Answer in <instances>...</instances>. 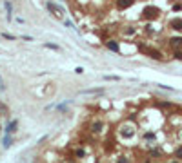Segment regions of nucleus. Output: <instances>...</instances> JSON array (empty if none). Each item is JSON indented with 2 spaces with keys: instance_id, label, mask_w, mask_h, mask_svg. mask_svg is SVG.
<instances>
[{
  "instance_id": "obj_20",
  "label": "nucleus",
  "mask_w": 182,
  "mask_h": 163,
  "mask_svg": "<svg viewBox=\"0 0 182 163\" xmlns=\"http://www.w3.org/2000/svg\"><path fill=\"white\" fill-rule=\"evenodd\" d=\"M6 89V85H4V80H2V76H0V91H4Z\"/></svg>"
},
{
  "instance_id": "obj_11",
  "label": "nucleus",
  "mask_w": 182,
  "mask_h": 163,
  "mask_svg": "<svg viewBox=\"0 0 182 163\" xmlns=\"http://www.w3.org/2000/svg\"><path fill=\"white\" fill-rule=\"evenodd\" d=\"M2 143H4V147H6V149H7V147H11V138L6 134V136H4V140H2Z\"/></svg>"
},
{
  "instance_id": "obj_22",
  "label": "nucleus",
  "mask_w": 182,
  "mask_h": 163,
  "mask_svg": "<svg viewBox=\"0 0 182 163\" xmlns=\"http://www.w3.org/2000/svg\"><path fill=\"white\" fill-rule=\"evenodd\" d=\"M175 58H179V60H182V53H180V51H177V53H175Z\"/></svg>"
},
{
  "instance_id": "obj_10",
  "label": "nucleus",
  "mask_w": 182,
  "mask_h": 163,
  "mask_svg": "<svg viewBox=\"0 0 182 163\" xmlns=\"http://www.w3.org/2000/svg\"><path fill=\"white\" fill-rule=\"evenodd\" d=\"M17 127H18V121H17V120L9 121L7 127H6V134H11V132H15V131H17Z\"/></svg>"
},
{
  "instance_id": "obj_18",
  "label": "nucleus",
  "mask_w": 182,
  "mask_h": 163,
  "mask_svg": "<svg viewBox=\"0 0 182 163\" xmlns=\"http://www.w3.org/2000/svg\"><path fill=\"white\" fill-rule=\"evenodd\" d=\"M104 80H120L119 76H104Z\"/></svg>"
},
{
  "instance_id": "obj_1",
  "label": "nucleus",
  "mask_w": 182,
  "mask_h": 163,
  "mask_svg": "<svg viewBox=\"0 0 182 163\" xmlns=\"http://www.w3.org/2000/svg\"><path fill=\"white\" fill-rule=\"evenodd\" d=\"M159 15H160V9L155 7V6H146L144 11H142V16H144L146 20H155Z\"/></svg>"
},
{
  "instance_id": "obj_13",
  "label": "nucleus",
  "mask_w": 182,
  "mask_h": 163,
  "mask_svg": "<svg viewBox=\"0 0 182 163\" xmlns=\"http://www.w3.org/2000/svg\"><path fill=\"white\" fill-rule=\"evenodd\" d=\"M4 6H6V9H7V18H11V2H6Z\"/></svg>"
},
{
  "instance_id": "obj_7",
  "label": "nucleus",
  "mask_w": 182,
  "mask_h": 163,
  "mask_svg": "<svg viewBox=\"0 0 182 163\" xmlns=\"http://www.w3.org/2000/svg\"><path fill=\"white\" fill-rule=\"evenodd\" d=\"M106 47L109 49V51H113V53H119V51H120L119 44H117L115 40H107V42H106Z\"/></svg>"
},
{
  "instance_id": "obj_16",
  "label": "nucleus",
  "mask_w": 182,
  "mask_h": 163,
  "mask_svg": "<svg viewBox=\"0 0 182 163\" xmlns=\"http://www.w3.org/2000/svg\"><path fill=\"white\" fill-rule=\"evenodd\" d=\"M44 47H47V49H58V46H55V44H44Z\"/></svg>"
},
{
  "instance_id": "obj_15",
  "label": "nucleus",
  "mask_w": 182,
  "mask_h": 163,
  "mask_svg": "<svg viewBox=\"0 0 182 163\" xmlns=\"http://www.w3.org/2000/svg\"><path fill=\"white\" fill-rule=\"evenodd\" d=\"M86 94H93V92H102V89H87V91H84Z\"/></svg>"
},
{
  "instance_id": "obj_14",
  "label": "nucleus",
  "mask_w": 182,
  "mask_h": 163,
  "mask_svg": "<svg viewBox=\"0 0 182 163\" xmlns=\"http://www.w3.org/2000/svg\"><path fill=\"white\" fill-rule=\"evenodd\" d=\"M2 36L7 38V40H17V36H13V34H9V33H2Z\"/></svg>"
},
{
  "instance_id": "obj_9",
  "label": "nucleus",
  "mask_w": 182,
  "mask_h": 163,
  "mask_svg": "<svg viewBox=\"0 0 182 163\" xmlns=\"http://www.w3.org/2000/svg\"><path fill=\"white\" fill-rule=\"evenodd\" d=\"M135 0H117V6H119L120 9H127L129 6H133Z\"/></svg>"
},
{
  "instance_id": "obj_6",
  "label": "nucleus",
  "mask_w": 182,
  "mask_h": 163,
  "mask_svg": "<svg viewBox=\"0 0 182 163\" xmlns=\"http://www.w3.org/2000/svg\"><path fill=\"white\" fill-rule=\"evenodd\" d=\"M169 27L175 29V31H182V18H173L169 22Z\"/></svg>"
},
{
  "instance_id": "obj_4",
  "label": "nucleus",
  "mask_w": 182,
  "mask_h": 163,
  "mask_svg": "<svg viewBox=\"0 0 182 163\" xmlns=\"http://www.w3.org/2000/svg\"><path fill=\"white\" fill-rule=\"evenodd\" d=\"M169 46L173 47V49H182V36L169 38Z\"/></svg>"
},
{
  "instance_id": "obj_19",
  "label": "nucleus",
  "mask_w": 182,
  "mask_h": 163,
  "mask_svg": "<svg viewBox=\"0 0 182 163\" xmlns=\"http://www.w3.org/2000/svg\"><path fill=\"white\" fill-rule=\"evenodd\" d=\"M119 163H127V158L126 156H120L119 158Z\"/></svg>"
},
{
  "instance_id": "obj_2",
  "label": "nucleus",
  "mask_w": 182,
  "mask_h": 163,
  "mask_svg": "<svg viewBox=\"0 0 182 163\" xmlns=\"http://www.w3.org/2000/svg\"><path fill=\"white\" fill-rule=\"evenodd\" d=\"M140 51L146 53V54H149L151 58H155V60H162V54L157 51V49H147V47H144V46H140Z\"/></svg>"
},
{
  "instance_id": "obj_3",
  "label": "nucleus",
  "mask_w": 182,
  "mask_h": 163,
  "mask_svg": "<svg viewBox=\"0 0 182 163\" xmlns=\"http://www.w3.org/2000/svg\"><path fill=\"white\" fill-rule=\"evenodd\" d=\"M47 9H49L53 15H55V16H62V15H64V9L58 7L57 4H53V2H47Z\"/></svg>"
},
{
  "instance_id": "obj_12",
  "label": "nucleus",
  "mask_w": 182,
  "mask_h": 163,
  "mask_svg": "<svg viewBox=\"0 0 182 163\" xmlns=\"http://www.w3.org/2000/svg\"><path fill=\"white\" fill-rule=\"evenodd\" d=\"M84 154H86V150H84V149H77V150H75V156H77V158H82Z\"/></svg>"
},
{
  "instance_id": "obj_21",
  "label": "nucleus",
  "mask_w": 182,
  "mask_h": 163,
  "mask_svg": "<svg viewBox=\"0 0 182 163\" xmlns=\"http://www.w3.org/2000/svg\"><path fill=\"white\" fill-rule=\"evenodd\" d=\"M126 33H127V34H133V33H135V29H133V27H127V29H126Z\"/></svg>"
},
{
  "instance_id": "obj_23",
  "label": "nucleus",
  "mask_w": 182,
  "mask_h": 163,
  "mask_svg": "<svg viewBox=\"0 0 182 163\" xmlns=\"http://www.w3.org/2000/svg\"><path fill=\"white\" fill-rule=\"evenodd\" d=\"M168 163H179V161H168Z\"/></svg>"
},
{
  "instance_id": "obj_5",
  "label": "nucleus",
  "mask_w": 182,
  "mask_h": 163,
  "mask_svg": "<svg viewBox=\"0 0 182 163\" xmlns=\"http://www.w3.org/2000/svg\"><path fill=\"white\" fill-rule=\"evenodd\" d=\"M120 134L124 136V138H133V136H135V129H131V127H124V125H122Z\"/></svg>"
},
{
  "instance_id": "obj_17",
  "label": "nucleus",
  "mask_w": 182,
  "mask_h": 163,
  "mask_svg": "<svg viewBox=\"0 0 182 163\" xmlns=\"http://www.w3.org/2000/svg\"><path fill=\"white\" fill-rule=\"evenodd\" d=\"M175 156H177V158H182V147H179V149L175 150Z\"/></svg>"
},
{
  "instance_id": "obj_8",
  "label": "nucleus",
  "mask_w": 182,
  "mask_h": 163,
  "mask_svg": "<svg viewBox=\"0 0 182 163\" xmlns=\"http://www.w3.org/2000/svg\"><path fill=\"white\" fill-rule=\"evenodd\" d=\"M102 127H104V123H102L100 120L93 121V123H91V132H95V134H98V132L102 131Z\"/></svg>"
}]
</instances>
